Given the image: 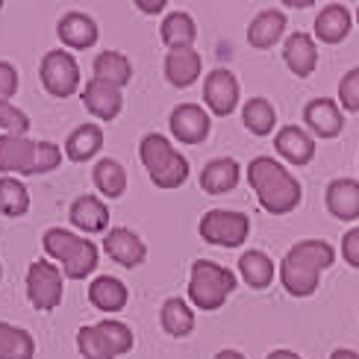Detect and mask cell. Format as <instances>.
Segmentation results:
<instances>
[{"mask_svg": "<svg viewBox=\"0 0 359 359\" xmlns=\"http://www.w3.org/2000/svg\"><path fill=\"white\" fill-rule=\"evenodd\" d=\"M336 262V250L324 238H304L289 248V253L280 262V286L292 297H309L318 292L321 271H327Z\"/></svg>", "mask_w": 359, "mask_h": 359, "instance_id": "6da1fadb", "label": "cell"}, {"mask_svg": "<svg viewBox=\"0 0 359 359\" xmlns=\"http://www.w3.org/2000/svg\"><path fill=\"white\" fill-rule=\"evenodd\" d=\"M248 183L257 194L259 206L271 215H289L304 198L297 177L274 156H253L248 165Z\"/></svg>", "mask_w": 359, "mask_h": 359, "instance_id": "7a4b0ae2", "label": "cell"}, {"mask_svg": "<svg viewBox=\"0 0 359 359\" xmlns=\"http://www.w3.org/2000/svg\"><path fill=\"white\" fill-rule=\"evenodd\" d=\"M41 245H44V253L59 262V268H62V274L68 280H86L88 274H95L97 248L92 238H83L62 227H50V230H44Z\"/></svg>", "mask_w": 359, "mask_h": 359, "instance_id": "3957f363", "label": "cell"}, {"mask_svg": "<svg viewBox=\"0 0 359 359\" xmlns=\"http://www.w3.org/2000/svg\"><path fill=\"white\" fill-rule=\"evenodd\" d=\"M139 156L147 177L159 189H180L189 180V159L162 133H147L139 144Z\"/></svg>", "mask_w": 359, "mask_h": 359, "instance_id": "277c9868", "label": "cell"}, {"mask_svg": "<svg viewBox=\"0 0 359 359\" xmlns=\"http://www.w3.org/2000/svg\"><path fill=\"white\" fill-rule=\"evenodd\" d=\"M236 292V274L230 268H224L218 262H209V259H198L191 262V271H189V301L203 309V312H212L221 309L224 301Z\"/></svg>", "mask_w": 359, "mask_h": 359, "instance_id": "5b68a950", "label": "cell"}, {"mask_svg": "<svg viewBox=\"0 0 359 359\" xmlns=\"http://www.w3.org/2000/svg\"><path fill=\"white\" fill-rule=\"evenodd\" d=\"M27 297L29 304L41 312H50L62 304V294H65V274L56 262L48 259H36L33 265L27 268Z\"/></svg>", "mask_w": 359, "mask_h": 359, "instance_id": "8992f818", "label": "cell"}, {"mask_svg": "<svg viewBox=\"0 0 359 359\" xmlns=\"http://www.w3.org/2000/svg\"><path fill=\"white\" fill-rule=\"evenodd\" d=\"M201 238L215 248H238L250 236V218L233 209H209L198 224Z\"/></svg>", "mask_w": 359, "mask_h": 359, "instance_id": "52a82bcc", "label": "cell"}, {"mask_svg": "<svg viewBox=\"0 0 359 359\" xmlns=\"http://www.w3.org/2000/svg\"><path fill=\"white\" fill-rule=\"evenodd\" d=\"M41 86L48 88L50 97H71L80 88V65L71 50H48L39 65Z\"/></svg>", "mask_w": 359, "mask_h": 359, "instance_id": "ba28073f", "label": "cell"}, {"mask_svg": "<svg viewBox=\"0 0 359 359\" xmlns=\"http://www.w3.org/2000/svg\"><path fill=\"white\" fill-rule=\"evenodd\" d=\"M168 127L177 142L201 144V142H206L209 130H212V118H209V112L203 107H198V103H180L168 118Z\"/></svg>", "mask_w": 359, "mask_h": 359, "instance_id": "9c48e42d", "label": "cell"}, {"mask_svg": "<svg viewBox=\"0 0 359 359\" xmlns=\"http://www.w3.org/2000/svg\"><path fill=\"white\" fill-rule=\"evenodd\" d=\"M203 103L209 107V112L218 118H227L236 112L238 107V80L236 74L215 68L212 74H206L203 80Z\"/></svg>", "mask_w": 359, "mask_h": 359, "instance_id": "30bf717a", "label": "cell"}, {"mask_svg": "<svg viewBox=\"0 0 359 359\" xmlns=\"http://www.w3.org/2000/svg\"><path fill=\"white\" fill-rule=\"evenodd\" d=\"M83 107L92 112L97 121H115L124 109V95L118 86L92 77L83 86Z\"/></svg>", "mask_w": 359, "mask_h": 359, "instance_id": "8fae6325", "label": "cell"}, {"mask_svg": "<svg viewBox=\"0 0 359 359\" xmlns=\"http://www.w3.org/2000/svg\"><path fill=\"white\" fill-rule=\"evenodd\" d=\"M56 36L71 50H88V48H95L97 44L100 29H97V21L92 18V15L71 9V12H65L62 18H59Z\"/></svg>", "mask_w": 359, "mask_h": 359, "instance_id": "7c38bea8", "label": "cell"}, {"mask_svg": "<svg viewBox=\"0 0 359 359\" xmlns=\"http://www.w3.org/2000/svg\"><path fill=\"white\" fill-rule=\"evenodd\" d=\"M304 121L312 136L318 139H336L345 130V115H341L339 103L330 97H316L304 107Z\"/></svg>", "mask_w": 359, "mask_h": 359, "instance_id": "4fadbf2b", "label": "cell"}, {"mask_svg": "<svg viewBox=\"0 0 359 359\" xmlns=\"http://www.w3.org/2000/svg\"><path fill=\"white\" fill-rule=\"evenodd\" d=\"M103 250L109 253V259L124 268H139L147 257V245L127 227H109L103 233Z\"/></svg>", "mask_w": 359, "mask_h": 359, "instance_id": "5bb4252c", "label": "cell"}, {"mask_svg": "<svg viewBox=\"0 0 359 359\" xmlns=\"http://www.w3.org/2000/svg\"><path fill=\"white\" fill-rule=\"evenodd\" d=\"M33 154H36V142L27 136H0V174L12 177H33Z\"/></svg>", "mask_w": 359, "mask_h": 359, "instance_id": "9a60e30c", "label": "cell"}, {"mask_svg": "<svg viewBox=\"0 0 359 359\" xmlns=\"http://www.w3.org/2000/svg\"><path fill=\"white\" fill-rule=\"evenodd\" d=\"M274 151L286 162H292V165H309V162L316 159V139H312L304 127L286 124L277 130Z\"/></svg>", "mask_w": 359, "mask_h": 359, "instance_id": "2e32d148", "label": "cell"}, {"mask_svg": "<svg viewBox=\"0 0 359 359\" xmlns=\"http://www.w3.org/2000/svg\"><path fill=\"white\" fill-rule=\"evenodd\" d=\"M68 221L83 233H107L109 230V206L97 194H80L68 209Z\"/></svg>", "mask_w": 359, "mask_h": 359, "instance_id": "e0dca14e", "label": "cell"}, {"mask_svg": "<svg viewBox=\"0 0 359 359\" xmlns=\"http://www.w3.org/2000/svg\"><path fill=\"white\" fill-rule=\"evenodd\" d=\"M327 212L339 221H356L359 218V180L336 177L324 194Z\"/></svg>", "mask_w": 359, "mask_h": 359, "instance_id": "ac0fdd59", "label": "cell"}, {"mask_svg": "<svg viewBox=\"0 0 359 359\" xmlns=\"http://www.w3.org/2000/svg\"><path fill=\"white\" fill-rule=\"evenodd\" d=\"M353 27V15L345 4H327L316 15V39L321 44H339L345 41Z\"/></svg>", "mask_w": 359, "mask_h": 359, "instance_id": "d6986e66", "label": "cell"}, {"mask_svg": "<svg viewBox=\"0 0 359 359\" xmlns=\"http://www.w3.org/2000/svg\"><path fill=\"white\" fill-rule=\"evenodd\" d=\"M283 59L294 77H309L318 65V44L309 33H292L283 44Z\"/></svg>", "mask_w": 359, "mask_h": 359, "instance_id": "ffe728a7", "label": "cell"}, {"mask_svg": "<svg viewBox=\"0 0 359 359\" xmlns=\"http://www.w3.org/2000/svg\"><path fill=\"white\" fill-rule=\"evenodd\" d=\"M203 59L194 48L186 50H168L165 53V80L177 88H189L191 83L201 80Z\"/></svg>", "mask_w": 359, "mask_h": 359, "instance_id": "44dd1931", "label": "cell"}, {"mask_svg": "<svg viewBox=\"0 0 359 359\" xmlns=\"http://www.w3.org/2000/svg\"><path fill=\"white\" fill-rule=\"evenodd\" d=\"M286 24L289 21H286V12L283 9H262L248 27V41L259 50L274 48V44L283 39V33H286Z\"/></svg>", "mask_w": 359, "mask_h": 359, "instance_id": "7402d4cb", "label": "cell"}, {"mask_svg": "<svg viewBox=\"0 0 359 359\" xmlns=\"http://www.w3.org/2000/svg\"><path fill=\"white\" fill-rule=\"evenodd\" d=\"M238 177H242V168H238L236 159L218 156L212 162H206L201 171V189L206 194H227L238 186Z\"/></svg>", "mask_w": 359, "mask_h": 359, "instance_id": "603a6c76", "label": "cell"}, {"mask_svg": "<svg viewBox=\"0 0 359 359\" xmlns=\"http://www.w3.org/2000/svg\"><path fill=\"white\" fill-rule=\"evenodd\" d=\"M127 301H130V292L118 277L103 274V277H95L92 286H88V304L100 312H121Z\"/></svg>", "mask_w": 359, "mask_h": 359, "instance_id": "cb8c5ba5", "label": "cell"}, {"mask_svg": "<svg viewBox=\"0 0 359 359\" xmlns=\"http://www.w3.org/2000/svg\"><path fill=\"white\" fill-rule=\"evenodd\" d=\"M238 277H242L250 289H268L274 283V259L265 250L250 248L238 257Z\"/></svg>", "mask_w": 359, "mask_h": 359, "instance_id": "d4e9b609", "label": "cell"}, {"mask_svg": "<svg viewBox=\"0 0 359 359\" xmlns=\"http://www.w3.org/2000/svg\"><path fill=\"white\" fill-rule=\"evenodd\" d=\"M100 147H103V130H100V124L88 121V124H80L71 130V136L65 139V156L71 162H88L97 156Z\"/></svg>", "mask_w": 359, "mask_h": 359, "instance_id": "484cf974", "label": "cell"}, {"mask_svg": "<svg viewBox=\"0 0 359 359\" xmlns=\"http://www.w3.org/2000/svg\"><path fill=\"white\" fill-rule=\"evenodd\" d=\"M162 41H165L168 50H186L194 44V39H198V27H194V18L189 12H168L165 18H162Z\"/></svg>", "mask_w": 359, "mask_h": 359, "instance_id": "4316f807", "label": "cell"}, {"mask_svg": "<svg viewBox=\"0 0 359 359\" xmlns=\"http://www.w3.org/2000/svg\"><path fill=\"white\" fill-rule=\"evenodd\" d=\"M159 324L162 330L174 339H186L194 330V309L183 301V297H168L159 309Z\"/></svg>", "mask_w": 359, "mask_h": 359, "instance_id": "83f0119b", "label": "cell"}, {"mask_svg": "<svg viewBox=\"0 0 359 359\" xmlns=\"http://www.w3.org/2000/svg\"><path fill=\"white\" fill-rule=\"evenodd\" d=\"M92 71H95L92 77L107 80V83H112L118 88L130 86V80H133V65H130V59L121 50H103V53H97Z\"/></svg>", "mask_w": 359, "mask_h": 359, "instance_id": "f1b7e54d", "label": "cell"}, {"mask_svg": "<svg viewBox=\"0 0 359 359\" xmlns=\"http://www.w3.org/2000/svg\"><path fill=\"white\" fill-rule=\"evenodd\" d=\"M92 180H95L97 191L103 194V198H109V201L121 198V194L127 191V171H124V165L118 159H109V156L97 159V165L92 171Z\"/></svg>", "mask_w": 359, "mask_h": 359, "instance_id": "f546056e", "label": "cell"}, {"mask_svg": "<svg viewBox=\"0 0 359 359\" xmlns=\"http://www.w3.org/2000/svg\"><path fill=\"white\" fill-rule=\"evenodd\" d=\"M36 341L24 327L0 321V359H33Z\"/></svg>", "mask_w": 359, "mask_h": 359, "instance_id": "4dcf8cb0", "label": "cell"}, {"mask_svg": "<svg viewBox=\"0 0 359 359\" xmlns=\"http://www.w3.org/2000/svg\"><path fill=\"white\" fill-rule=\"evenodd\" d=\"M242 121L245 127L253 133V136H268L274 133V124H277V109L271 107L268 97H250L242 109Z\"/></svg>", "mask_w": 359, "mask_h": 359, "instance_id": "1f68e13d", "label": "cell"}, {"mask_svg": "<svg viewBox=\"0 0 359 359\" xmlns=\"http://www.w3.org/2000/svg\"><path fill=\"white\" fill-rule=\"evenodd\" d=\"M29 209V191L21 180L15 177H0V215L6 218H21Z\"/></svg>", "mask_w": 359, "mask_h": 359, "instance_id": "d6a6232c", "label": "cell"}, {"mask_svg": "<svg viewBox=\"0 0 359 359\" xmlns=\"http://www.w3.org/2000/svg\"><path fill=\"white\" fill-rule=\"evenodd\" d=\"M77 351L83 359H115L112 348L107 345V339L100 336L97 324H86L77 330Z\"/></svg>", "mask_w": 359, "mask_h": 359, "instance_id": "836d02e7", "label": "cell"}, {"mask_svg": "<svg viewBox=\"0 0 359 359\" xmlns=\"http://www.w3.org/2000/svg\"><path fill=\"white\" fill-rule=\"evenodd\" d=\"M97 330H100V336L107 339V345L112 348V353L115 356H121V353H130L133 351V330L124 324V321H115V318H107V321H100L97 324Z\"/></svg>", "mask_w": 359, "mask_h": 359, "instance_id": "e575fe53", "label": "cell"}, {"mask_svg": "<svg viewBox=\"0 0 359 359\" xmlns=\"http://www.w3.org/2000/svg\"><path fill=\"white\" fill-rule=\"evenodd\" d=\"M0 130H6L9 136H27V133H29L27 112L18 109L9 100H0Z\"/></svg>", "mask_w": 359, "mask_h": 359, "instance_id": "d590c367", "label": "cell"}, {"mask_svg": "<svg viewBox=\"0 0 359 359\" xmlns=\"http://www.w3.org/2000/svg\"><path fill=\"white\" fill-rule=\"evenodd\" d=\"M62 162V147L53 142H36V154H33V177L36 174H50L59 168Z\"/></svg>", "mask_w": 359, "mask_h": 359, "instance_id": "8d00e7d4", "label": "cell"}, {"mask_svg": "<svg viewBox=\"0 0 359 359\" xmlns=\"http://www.w3.org/2000/svg\"><path fill=\"white\" fill-rule=\"evenodd\" d=\"M339 109L359 112V68H351L339 80Z\"/></svg>", "mask_w": 359, "mask_h": 359, "instance_id": "74e56055", "label": "cell"}, {"mask_svg": "<svg viewBox=\"0 0 359 359\" xmlns=\"http://www.w3.org/2000/svg\"><path fill=\"white\" fill-rule=\"evenodd\" d=\"M15 92H18V71L0 59V100H9Z\"/></svg>", "mask_w": 359, "mask_h": 359, "instance_id": "f35d334b", "label": "cell"}, {"mask_svg": "<svg viewBox=\"0 0 359 359\" xmlns=\"http://www.w3.org/2000/svg\"><path fill=\"white\" fill-rule=\"evenodd\" d=\"M341 257H345V262L351 268H359V227H353L341 238Z\"/></svg>", "mask_w": 359, "mask_h": 359, "instance_id": "ab89813d", "label": "cell"}, {"mask_svg": "<svg viewBox=\"0 0 359 359\" xmlns=\"http://www.w3.org/2000/svg\"><path fill=\"white\" fill-rule=\"evenodd\" d=\"M165 0H136V9L144 12V15H159V12H165Z\"/></svg>", "mask_w": 359, "mask_h": 359, "instance_id": "60d3db41", "label": "cell"}, {"mask_svg": "<svg viewBox=\"0 0 359 359\" xmlns=\"http://www.w3.org/2000/svg\"><path fill=\"white\" fill-rule=\"evenodd\" d=\"M265 359H301V353H294V351H286V348H280V351H271Z\"/></svg>", "mask_w": 359, "mask_h": 359, "instance_id": "b9f144b4", "label": "cell"}, {"mask_svg": "<svg viewBox=\"0 0 359 359\" xmlns=\"http://www.w3.org/2000/svg\"><path fill=\"white\" fill-rule=\"evenodd\" d=\"M330 359H359V353L356 351H348V348H339V351L330 353Z\"/></svg>", "mask_w": 359, "mask_h": 359, "instance_id": "7bdbcfd3", "label": "cell"}, {"mask_svg": "<svg viewBox=\"0 0 359 359\" xmlns=\"http://www.w3.org/2000/svg\"><path fill=\"white\" fill-rule=\"evenodd\" d=\"M215 359H248L245 353H238V351H218Z\"/></svg>", "mask_w": 359, "mask_h": 359, "instance_id": "ee69618b", "label": "cell"}, {"mask_svg": "<svg viewBox=\"0 0 359 359\" xmlns=\"http://www.w3.org/2000/svg\"><path fill=\"white\" fill-rule=\"evenodd\" d=\"M0 280H4V265H0Z\"/></svg>", "mask_w": 359, "mask_h": 359, "instance_id": "f6af8a7d", "label": "cell"}, {"mask_svg": "<svg viewBox=\"0 0 359 359\" xmlns=\"http://www.w3.org/2000/svg\"><path fill=\"white\" fill-rule=\"evenodd\" d=\"M356 24H359V9H356Z\"/></svg>", "mask_w": 359, "mask_h": 359, "instance_id": "bcb514c9", "label": "cell"}, {"mask_svg": "<svg viewBox=\"0 0 359 359\" xmlns=\"http://www.w3.org/2000/svg\"><path fill=\"white\" fill-rule=\"evenodd\" d=\"M0 6H4V4H0Z\"/></svg>", "mask_w": 359, "mask_h": 359, "instance_id": "7dc6e473", "label": "cell"}]
</instances>
